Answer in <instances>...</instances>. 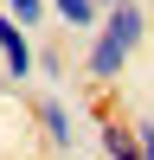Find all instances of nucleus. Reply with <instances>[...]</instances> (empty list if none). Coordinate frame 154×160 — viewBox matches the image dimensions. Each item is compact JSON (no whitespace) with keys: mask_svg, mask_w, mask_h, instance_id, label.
<instances>
[{"mask_svg":"<svg viewBox=\"0 0 154 160\" xmlns=\"http://www.w3.org/2000/svg\"><path fill=\"white\" fill-rule=\"evenodd\" d=\"M141 38H148V13H141V7H109L103 26L90 32V45H84V77L96 90L122 83V71L135 64V51H141Z\"/></svg>","mask_w":154,"mask_h":160,"instance_id":"nucleus-1","label":"nucleus"},{"mask_svg":"<svg viewBox=\"0 0 154 160\" xmlns=\"http://www.w3.org/2000/svg\"><path fill=\"white\" fill-rule=\"evenodd\" d=\"M0 77L7 83H32L38 77V45L13 13H0Z\"/></svg>","mask_w":154,"mask_h":160,"instance_id":"nucleus-2","label":"nucleus"},{"mask_svg":"<svg viewBox=\"0 0 154 160\" xmlns=\"http://www.w3.org/2000/svg\"><path fill=\"white\" fill-rule=\"evenodd\" d=\"M32 122H38V135H45V148L51 154H77V115H71V102L58 96V90H45V96L32 102Z\"/></svg>","mask_w":154,"mask_h":160,"instance_id":"nucleus-3","label":"nucleus"},{"mask_svg":"<svg viewBox=\"0 0 154 160\" xmlns=\"http://www.w3.org/2000/svg\"><path fill=\"white\" fill-rule=\"evenodd\" d=\"M45 7H51V19H58L64 26V32H96V26H103V13H109V7H103V0H45Z\"/></svg>","mask_w":154,"mask_h":160,"instance_id":"nucleus-4","label":"nucleus"},{"mask_svg":"<svg viewBox=\"0 0 154 160\" xmlns=\"http://www.w3.org/2000/svg\"><path fill=\"white\" fill-rule=\"evenodd\" d=\"M96 148H103V160H141L135 122H122V115H103V122H96Z\"/></svg>","mask_w":154,"mask_h":160,"instance_id":"nucleus-5","label":"nucleus"},{"mask_svg":"<svg viewBox=\"0 0 154 160\" xmlns=\"http://www.w3.org/2000/svg\"><path fill=\"white\" fill-rule=\"evenodd\" d=\"M0 13H13L26 32H38V26L51 19V7H45V0H0Z\"/></svg>","mask_w":154,"mask_h":160,"instance_id":"nucleus-6","label":"nucleus"},{"mask_svg":"<svg viewBox=\"0 0 154 160\" xmlns=\"http://www.w3.org/2000/svg\"><path fill=\"white\" fill-rule=\"evenodd\" d=\"M38 77H64V51L58 45H38Z\"/></svg>","mask_w":154,"mask_h":160,"instance_id":"nucleus-7","label":"nucleus"},{"mask_svg":"<svg viewBox=\"0 0 154 160\" xmlns=\"http://www.w3.org/2000/svg\"><path fill=\"white\" fill-rule=\"evenodd\" d=\"M135 148H141V160H154V122H135Z\"/></svg>","mask_w":154,"mask_h":160,"instance_id":"nucleus-8","label":"nucleus"},{"mask_svg":"<svg viewBox=\"0 0 154 160\" xmlns=\"http://www.w3.org/2000/svg\"><path fill=\"white\" fill-rule=\"evenodd\" d=\"M103 7H116V0H103Z\"/></svg>","mask_w":154,"mask_h":160,"instance_id":"nucleus-9","label":"nucleus"}]
</instances>
